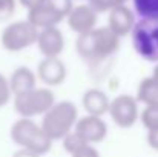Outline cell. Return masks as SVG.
Returning a JSON list of instances; mask_svg holds the SVG:
<instances>
[{
    "label": "cell",
    "mask_w": 158,
    "mask_h": 157,
    "mask_svg": "<svg viewBox=\"0 0 158 157\" xmlns=\"http://www.w3.org/2000/svg\"><path fill=\"white\" fill-rule=\"evenodd\" d=\"M64 17L55 11L52 6L49 5L48 0H45L43 3H40L39 6L32 8L28 11V17L26 20L34 26L37 28L39 31L40 29H46V28H52V26H57Z\"/></svg>",
    "instance_id": "12"
},
{
    "label": "cell",
    "mask_w": 158,
    "mask_h": 157,
    "mask_svg": "<svg viewBox=\"0 0 158 157\" xmlns=\"http://www.w3.org/2000/svg\"><path fill=\"white\" fill-rule=\"evenodd\" d=\"M35 43L43 57H60L64 50V37L57 26L40 29Z\"/></svg>",
    "instance_id": "11"
},
{
    "label": "cell",
    "mask_w": 158,
    "mask_h": 157,
    "mask_svg": "<svg viewBox=\"0 0 158 157\" xmlns=\"http://www.w3.org/2000/svg\"><path fill=\"white\" fill-rule=\"evenodd\" d=\"M78 119V108L69 100H61L55 103L43 114L42 119V129L43 133L54 140H61L64 136H68Z\"/></svg>",
    "instance_id": "2"
},
{
    "label": "cell",
    "mask_w": 158,
    "mask_h": 157,
    "mask_svg": "<svg viewBox=\"0 0 158 157\" xmlns=\"http://www.w3.org/2000/svg\"><path fill=\"white\" fill-rule=\"evenodd\" d=\"M45 0H19V3L23 6V8H26L28 11L29 9H32V8H35V6H39L40 3H43Z\"/></svg>",
    "instance_id": "26"
},
{
    "label": "cell",
    "mask_w": 158,
    "mask_h": 157,
    "mask_svg": "<svg viewBox=\"0 0 158 157\" xmlns=\"http://www.w3.org/2000/svg\"><path fill=\"white\" fill-rule=\"evenodd\" d=\"M9 136L19 148L29 150L39 156L46 154L52 146L51 139L43 133L42 126L35 123L32 119L20 117L19 120H15L9 129Z\"/></svg>",
    "instance_id": "3"
},
{
    "label": "cell",
    "mask_w": 158,
    "mask_h": 157,
    "mask_svg": "<svg viewBox=\"0 0 158 157\" xmlns=\"http://www.w3.org/2000/svg\"><path fill=\"white\" fill-rule=\"evenodd\" d=\"M17 0H0V22H8L15 14Z\"/></svg>",
    "instance_id": "21"
},
{
    "label": "cell",
    "mask_w": 158,
    "mask_h": 157,
    "mask_svg": "<svg viewBox=\"0 0 158 157\" xmlns=\"http://www.w3.org/2000/svg\"><path fill=\"white\" fill-rule=\"evenodd\" d=\"M75 50L81 59L88 62L103 60L120 50V37H117L107 26L94 28L77 37Z\"/></svg>",
    "instance_id": "1"
},
{
    "label": "cell",
    "mask_w": 158,
    "mask_h": 157,
    "mask_svg": "<svg viewBox=\"0 0 158 157\" xmlns=\"http://www.w3.org/2000/svg\"><path fill=\"white\" fill-rule=\"evenodd\" d=\"M134 25H135V15L131 11V8H127L126 5L117 6L109 11L107 28L117 37H124V36L131 34Z\"/></svg>",
    "instance_id": "13"
},
{
    "label": "cell",
    "mask_w": 158,
    "mask_h": 157,
    "mask_svg": "<svg viewBox=\"0 0 158 157\" xmlns=\"http://www.w3.org/2000/svg\"><path fill=\"white\" fill-rule=\"evenodd\" d=\"M61 140H63V148H64V151L69 153V154H74V153L78 151L81 146L88 145V143H85V140H83L74 129H72L68 136H64Z\"/></svg>",
    "instance_id": "19"
},
{
    "label": "cell",
    "mask_w": 158,
    "mask_h": 157,
    "mask_svg": "<svg viewBox=\"0 0 158 157\" xmlns=\"http://www.w3.org/2000/svg\"><path fill=\"white\" fill-rule=\"evenodd\" d=\"M49 5L52 6L55 11H58L63 17H66L69 14V11L72 9V0H48Z\"/></svg>",
    "instance_id": "23"
},
{
    "label": "cell",
    "mask_w": 158,
    "mask_h": 157,
    "mask_svg": "<svg viewBox=\"0 0 158 157\" xmlns=\"http://www.w3.org/2000/svg\"><path fill=\"white\" fill-rule=\"evenodd\" d=\"M71 157H100V153L94 145H85L78 151L71 154Z\"/></svg>",
    "instance_id": "24"
},
{
    "label": "cell",
    "mask_w": 158,
    "mask_h": 157,
    "mask_svg": "<svg viewBox=\"0 0 158 157\" xmlns=\"http://www.w3.org/2000/svg\"><path fill=\"white\" fill-rule=\"evenodd\" d=\"M132 45L137 54L151 63H158V20L140 19L132 31Z\"/></svg>",
    "instance_id": "4"
},
{
    "label": "cell",
    "mask_w": 158,
    "mask_h": 157,
    "mask_svg": "<svg viewBox=\"0 0 158 157\" xmlns=\"http://www.w3.org/2000/svg\"><path fill=\"white\" fill-rule=\"evenodd\" d=\"M148 145L152 150L158 151V129H155V131H148Z\"/></svg>",
    "instance_id": "25"
},
{
    "label": "cell",
    "mask_w": 158,
    "mask_h": 157,
    "mask_svg": "<svg viewBox=\"0 0 158 157\" xmlns=\"http://www.w3.org/2000/svg\"><path fill=\"white\" fill-rule=\"evenodd\" d=\"M37 36H39V29L34 28L28 20H17L8 23L3 28L0 34V43L6 51L20 52L34 45Z\"/></svg>",
    "instance_id": "6"
},
{
    "label": "cell",
    "mask_w": 158,
    "mask_h": 157,
    "mask_svg": "<svg viewBox=\"0 0 158 157\" xmlns=\"http://www.w3.org/2000/svg\"><path fill=\"white\" fill-rule=\"evenodd\" d=\"M88 2H89L88 5H91L95 12H106V11L109 12L117 6L126 5L127 0H88Z\"/></svg>",
    "instance_id": "20"
},
{
    "label": "cell",
    "mask_w": 158,
    "mask_h": 157,
    "mask_svg": "<svg viewBox=\"0 0 158 157\" xmlns=\"http://www.w3.org/2000/svg\"><path fill=\"white\" fill-rule=\"evenodd\" d=\"M12 157H42L39 156V154H35V153H32V151H29V150H23V148H19Z\"/></svg>",
    "instance_id": "27"
},
{
    "label": "cell",
    "mask_w": 158,
    "mask_h": 157,
    "mask_svg": "<svg viewBox=\"0 0 158 157\" xmlns=\"http://www.w3.org/2000/svg\"><path fill=\"white\" fill-rule=\"evenodd\" d=\"M68 17V25L75 34H85L94 28H97V20H98V12L94 11L91 5H77L72 6L69 11Z\"/></svg>",
    "instance_id": "10"
},
{
    "label": "cell",
    "mask_w": 158,
    "mask_h": 157,
    "mask_svg": "<svg viewBox=\"0 0 158 157\" xmlns=\"http://www.w3.org/2000/svg\"><path fill=\"white\" fill-rule=\"evenodd\" d=\"M8 82H9V88H11L12 96H19V94L28 93L37 86V76L31 68L19 66L12 71Z\"/></svg>",
    "instance_id": "14"
},
{
    "label": "cell",
    "mask_w": 158,
    "mask_h": 157,
    "mask_svg": "<svg viewBox=\"0 0 158 157\" xmlns=\"http://www.w3.org/2000/svg\"><path fill=\"white\" fill-rule=\"evenodd\" d=\"M12 97H14L15 112L25 119H34L37 116H43L55 103V96L52 89L46 86H35L28 93Z\"/></svg>",
    "instance_id": "5"
},
{
    "label": "cell",
    "mask_w": 158,
    "mask_h": 157,
    "mask_svg": "<svg viewBox=\"0 0 158 157\" xmlns=\"http://www.w3.org/2000/svg\"><path fill=\"white\" fill-rule=\"evenodd\" d=\"M107 114L110 116L112 122L117 126L124 128V129L132 128L140 117L138 102L135 97H132L129 94H120L110 100Z\"/></svg>",
    "instance_id": "7"
},
{
    "label": "cell",
    "mask_w": 158,
    "mask_h": 157,
    "mask_svg": "<svg viewBox=\"0 0 158 157\" xmlns=\"http://www.w3.org/2000/svg\"><path fill=\"white\" fill-rule=\"evenodd\" d=\"M37 79L45 83L46 88L60 86L66 77H68V69L66 65L61 59L58 57H43L42 62L37 66Z\"/></svg>",
    "instance_id": "9"
},
{
    "label": "cell",
    "mask_w": 158,
    "mask_h": 157,
    "mask_svg": "<svg viewBox=\"0 0 158 157\" xmlns=\"http://www.w3.org/2000/svg\"><path fill=\"white\" fill-rule=\"evenodd\" d=\"M74 131L85 140V143L94 145V143L103 142L106 139L107 125L102 117L86 114V116L77 119V122L74 125Z\"/></svg>",
    "instance_id": "8"
},
{
    "label": "cell",
    "mask_w": 158,
    "mask_h": 157,
    "mask_svg": "<svg viewBox=\"0 0 158 157\" xmlns=\"http://www.w3.org/2000/svg\"><path fill=\"white\" fill-rule=\"evenodd\" d=\"M135 99L138 103H144L146 106H157L158 108V80H155L152 76L143 79L138 85Z\"/></svg>",
    "instance_id": "16"
},
{
    "label": "cell",
    "mask_w": 158,
    "mask_h": 157,
    "mask_svg": "<svg viewBox=\"0 0 158 157\" xmlns=\"http://www.w3.org/2000/svg\"><path fill=\"white\" fill-rule=\"evenodd\" d=\"M11 99H12V93H11V88H9L8 77H5L0 72V108L6 106Z\"/></svg>",
    "instance_id": "22"
},
{
    "label": "cell",
    "mask_w": 158,
    "mask_h": 157,
    "mask_svg": "<svg viewBox=\"0 0 158 157\" xmlns=\"http://www.w3.org/2000/svg\"><path fill=\"white\" fill-rule=\"evenodd\" d=\"M152 77L155 79V80H158V63L155 65V68H154V72H152Z\"/></svg>",
    "instance_id": "28"
},
{
    "label": "cell",
    "mask_w": 158,
    "mask_h": 157,
    "mask_svg": "<svg viewBox=\"0 0 158 157\" xmlns=\"http://www.w3.org/2000/svg\"><path fill=\"white\" fill-rule=\"evenodd\" d=\"M140 122L148 131L158 129V108L157 106H146L140 112Z\"/></svg>",
    "instance_id": "18"
},
{
    "label": "cell",
    "mask_w": 158,
    "mask_h": 157,
    "mask_svg": "<svg viewBox=\"0 0 158 157\" xmlns=\"http://www.w3.org/2000/svg\"><path fill=\"white\" fill-rule=\"evenodd\" d=\"M109 103H110V100H109L107 94L98 88L88 89L81 97V106L86 111V114H89V116L103 117L105 114H107Z\"/></svg>",
    "instance_id": "15"
},
{
    "label": "cell",
    "mask_w": 158,
    "mask_h": 157,
    "mask_svg": "<svg viewBox=\"0 0 158 157\" xmlns=\"http://www.w3.org/2000/svg\"><path fill=\"white\" fill-rule=\"evenodd\" d=\"M132 3L140 19L158 20V0H132Z\"/></svg>",
    "instance_id": "17"
}]
</instances>
